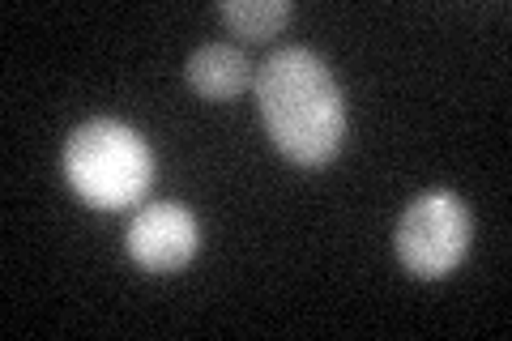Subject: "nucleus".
I'll return each mask as SVG.
<instances>
[{
  "label": "nucleus",
  "mask_w": 512,
  "mask_h": 341,
  "mask_svg": "<svg viewBox=\"0 0 512 341\" xmlns=\"http://www.w3.org/2000/svg\"><path fill=\"white\" fill-rule=\"evenodd\" d=\"M256 111L274 145L299 167H325L342 150V90L312 47H278L256 69Z\"/></svg>",
  "instance_id": "f257e3e1"
},
{
  "label": "nucleus",
  "mask_w": 512,
  "mask_h": 341,
  "mask_svg": "<svg viewBox=\"0 0 512 341\" xmlns=\"http://www.w3.org/2000/svg\"><path fill=\"white\" fill-rule=\"evenodd\" d=\"M64 175L94 209H128L154 184V150L124 120H86L64 141Z\"/></svg>",
  "instance_id": "f03ea898"
},
{
  "label": "nucleus",
  "mask_w": 512,
  "mask_h": 341,
  "mask_svg": "<svg viewBox=\"0 0 512 341\" xmlns=\"http://www.w3.org/2000/svg\"><path fill=\"white\" fill-rule=\"evenodd\" d=\"M470 209L457 192H423L406 205L393 231V248L414 278H448L470 252Z\"/></svg>",
  "instance_id": "7ed1b4c3"
},
{
  "label": "nucleus",
  "mask_w": 512,
  "mask_h": 341,
  "mask_svg": "<svg viewBox=\"0 0 512 341\" xmlns=\"http://www.w3.org/2000/svg\"><path fill=\"white\" fill-rule=\"evenodd\" d=\"M124 243H128V256H133L141 269L175 273L197 256L201 231H197V218H192L184 205L158 201V205H146L133 222H128Z\"/></svg>",
  "instance_id": "20e7f679"
},
{
  "label": "nucleus",
  "mask_w": 512,
  "mask_h": 341,
  "mask_svg": "<svg viewBox=\"0 0 512 341\" xmlns=\"http://www.w3.org/2000/svg\"><path fill=\"white\" fill-rule=\"evenodd\" d=\"M184 77H188L192 90L205 94V99H235L239 90H248L252 64L231 43H205V47H197V52L188 56Z\"/></svg>",
  "instance_id": "39448f33"
},
{
  "label": "nucleus",
  "mask_w": 512,
  "mask_h": 341,
  "mask_svg": "<svg viewBox=\"0 0 512 341\" xmlns=\"http://www.w3.org/2000/svg\"><path fill=\"white\" fill-rule=\"evenodd\" d=\"M291 13V0H222L218 5V18L244 39H274L291 22Z\"/></svg>",
  "instance_id": "423d86ee"
}]
</instances>
